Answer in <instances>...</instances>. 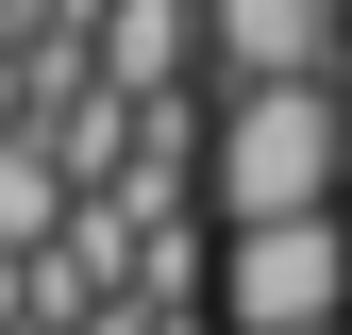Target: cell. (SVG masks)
Instances as JSON below:
<instances>
[{
  "label": "cell",
  "mask_w": 352,
  "mask_h": 335,
  "mask_svg": "<svg viewBox=\"0 0 352 335\" xmlns=\"http://www.w3.org/2000/svg\"><path fill=\"white\" fill-rule=\"evenodd\" d=\"M201 185L235 201V235L336 218V84H235V101L201 117Z\"/></svg>",
  "instance_id": "obj_1"
},
{
  "label": "cell",
  "mask_w": 352,
  "mask_h": 335,
  "mask_svg": "<svg viewBox=\"0 0 352 335\" xmlns=\"http://www.w3.org/2000/svg\"><path fill=\"white\" fill-rule=\"evenodd\" d=\"M218 319H235V335H336V319H352V235H336V218L235 235V251H218Z\"/></svg>",
  "instance_id": "obj_2"
},
{
  "label": "cell",
  "mask_w": 352,
  "mask_h": 335,
  "mask_svg": "<svg viewBox=\"0 0 352 335\" xmlns=\"http://www.w3.org/2000/svg\"><path fill=\"white\" fill-rule=\"evenodd\" d=\"M185 67L235 84H336V0H185Z\"/></svg>",
  "instance_id": "obj_3"
},
{
  "label": "cell",
  "mask_w": 352,
  "mask_h": 335,
  "mask_svg": "<svg viewBox=\"0 0 352 335\" xmlns=\"http://www.w3.org/2000/svg\"><path fill=\"white\" fill-rule=\"evenodd\" d=\"M51 235H67V168L34 135H0V251H51Z\"/></svg>",
  "instance_id": "obj_4"
},
{
  "label": "cell",
  "mask_w": 352,
  "mask_h": 335,
  "mask_svg": "<svg viewBox=\"0 0 352 335\" xmlns=\"http://www.w3.org/2000/svg\"><path fill=\"white\" fill-rule=\"evenodd\" d=\"M336 185H352V84H336Z\"/></svg>",
  "instance_id": "obj_5"
},
{
  "label": "cell",
  "mask_w": 352,
  "mask_h": 335,
  "mask_svg": "<svg viewBox=\"0 0 352 335\" xmlns=\"http://www.w3.org/2000/svg\"><path fill=\"white\" fill-rule=\"evenodd\" d=\"M336 51H352V0H336Z\"/></svg>",
  "instance_id": "obj_6"
},
{
  "label": "cell",
  "mask_w": 352,
  "mask_h": 335,
  "mask_svg": "<svg viewBox=\"0 0 352 335\" xmlns=\"http://www.w3.org/2000/svg\"><path fill=\"white\" fill-rule=\"evenodd\" d=\"M336 335H352V319H336Z\"/></svg>",
  "instance_id": "obj_7"
}]
</instances>
